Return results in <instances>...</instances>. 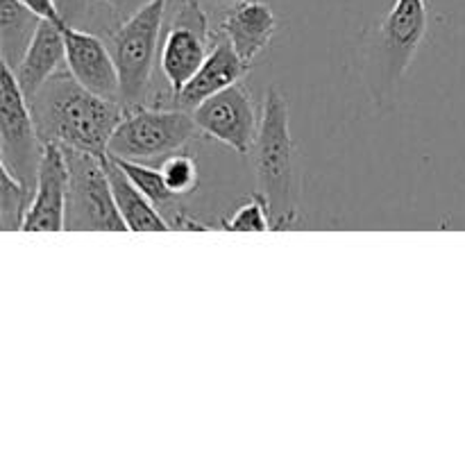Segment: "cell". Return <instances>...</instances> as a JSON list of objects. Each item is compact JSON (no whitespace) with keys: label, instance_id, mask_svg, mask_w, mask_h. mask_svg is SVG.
Returning <instances> with one entry per match:
<instances>
[{"label":"cell","instance_id":"obj_22","mask_svg":"<svg viewBox=\"0 0 465 465\" xmlns=\"http://www.w3.org/2000/svg\"><path fill=\"white\" fill-rule=\"evenodd\" d=\"M212 3H221V5H230V7H234V5L243 3V0H212Z\"/></svg>","mask_w":465,"mask_h":465},{"label":"cell","instance_id":"obj_16","mask_svg":"<svg viewBox=\"0 0 465 465\" xmlns=\"http://www.w3.org/2000/svg\"><path fill=\"white\" fill-rule=\"evenodd\" d=\"M41 16L32 12L23 0H0V45L3 64L16 66L30 45Z\"/></svg>","mask_w":465,"mask_h":465},{"label":"cell","instance_id":"obj_6","mask_svg":"<svg viewBox=\"0 0 465 465\" xmlns=\"http://www.w3.org/2000/svg\"><path fill=\"white\" fill-rule=\"evenodd\" d=\"M427 35L425 0H395L381 21L371 53L372 94L377 103H386L407 73L418 45Z\"/></svg>","mask_w":465,"mask_h":465},{"label":"cell","instance_id":"obj_2","mask_svg":"<svg viewBox=\"0 0 465 465\" xmlns=\"http://www.w3.org/2000/svg\"><path fill=\"white\" fill-rule=\"evenodd\" d=\"M252 171L259 195L266 200L272 230H289L298 221L295 193V145L289 125V104L277 89H268L252 150Z\"/></svg>","mask_w":465,"mask_h":465},{"label":"cell","instance_id":"obj_19","mask_svg":"<svg viewBox=\"0 0 465 465\" xmlns=\"http://www.w3.org/2000/svg\"><path fill=\"white\" fill-rule=\"evenodd\" d=\"M223 227L230 232H268L272 227V221L266 200L262 195L250 198L227 221H223Z\"/></svg>","mask_w":465,"mask_h":465},{"label":"cell","instance_id":"obj_21","mask_svg":"<svg viewBox=\"0 0 465 465\" xmlns=\"http://www.w3.org/2000/svg\"><path fill=\"white\" fill-rule=\"evenodd\" d=\"M27 7L35 14H39L41 18H50V21H66L62 16V9H59L57 0H23Z\"/></svg>","mask_w":465,"mask_h":465},{"label":"cell","instance_id":"obj_11","mask_svg":"<svg viewBox=\"0 0 465 465\" xmlns=\"http://www.w3.org/2000/svg\"><path fill=\"white\" fill-rule=\"evenodd\" d=\"M68 163L59 143H45L35 193L27 209L23 232H64L66 230Z\"/></svg>","mask_w":465,"mask_h":465},{"label":"cell","instance_id":"obj_7","mask_svg":"<svg viewBox=\"0 0 465 465\" xmlns=\"http://www.w3.org/2000/svg\"><path fill=\"white\" fill-rule=\"evenodd\" d=\"M45 141L36 127L30 100L23 94L16 75L3 64L0 82V166L35 191L44 159Z\"/></svg>","mask_w":465,"mask_h":465},{"label":"cell","instance_id":"obj_1","mask_svg":"<svg viewBox=\"0 0 465 465\" xmlns=\"http://www.w3.org/2000/svg\"><path fill=\"white\" fill-rule=\"evenodd\" d=\"M36 127L45 143L82 153L107 154L109 139L121 123L125 107L82 86L68 68L54 73L30 98Z\"/></svg>","mask_w":465,"mask_h":465},{"label":"cell","instance_id":"obj_17","mask_svg":"<svg viewBox=\"0 0 465 465\" xmlns=\"http://www.w3.org/2000/svg\"><path fill=\"white\" fill-rule=\"evenodd\" d=\"M0 175H3V186H0V227L5 232L23 230V223H25L35 191L27 184H23L21 180H16L7 168L0 166Z\"/></svg>","mask_w":465,"mask_h":465},{"label":"cell","instance_id":"obj_14","mask_svg":"<svg viewBox=\"0 0 465 465\" xmlns=\"http://www.w3.org/2000/svg\"><path fill=\"white\" fill-rule=\"evenodd\" d=\"M277 30V18L272 9L262 0H243L227 9L221 21V32L230 39L239 57L252 64L271 44Z\"/></svg>","mask_w":465,"mask_h":465},{"label":"cell","instance_id":"obj_15","mask_svg":"<svg viewBox=\"0 0 465 465\" xmlns=\"http://www.w3.org/2000/svg\"><path fill=\"white\" fill-rule=\"evenodd\" d=\"M107 173L109 182H112L114 200H116V207L121 212L123 221L127 223V230L130 232H168L173 230L168 225L166 218L162 216L157 207L148 200V195L134 184V182L127 177V173L123 171L116 163V159L107 154Z\"/></svg>","mask_w":465,"mask_h":465},{"label":"cell","instance_id":"obj_18","mask_svg":"<svg viewBox=\"0 0 465 465\" xmlns=\"http://www.w3.org/2000/svg\"><path fill=\"white\" fill-rule=\"evenodd\" d=\"M159 171H162L168 189L175 195H180V198L191 193V191L198 186V163H195V159L191 157L189 153H184V150H180V153L175 154H168L166 159H162Z\"/></svg>","mask_w":465,"mask_h":465},{"label":"cell","instance_id":"obj_9","mask_svg":"<svg viewBox=\"0 0 465 465\" xmlns=\"http://www.w3.org/2000/svg\"><path fill=\"white\" fill-rule=\"evenodd\" d=\"M191 114L200 127V134L225 143L239 154H250L262 116H257L252 95L241 82L213 94Z\"/></svg>","mask_w":465,"mask_h":465},{"label":"cell","instance_id":"obj_8","mask_svg":"<svg viewBox=\"0 0 465 465\" xmlns=\"http://www.w3.org/2000/svg\"><path fill=\"white\" fill-rule=\"evenodd\" d=\"M163 30L159 71L175 100L186 82L203 66L212 48L213 32L209 30V18L200 0H175Z\"/></svg>","mask_w":465,"mask_h":465},{"label":"cell","instance_id":"obj_12","mask_svg":"<svg viewBox=\"0 0 465 465\" xmlns=\"http://www.w3.org/2000/svg\"><path fill=\"white\" fill-rule=\"evenodd\" d=\"M248 68L250 66L239 57L230 39L221 30L213 32L212 48H209V54L204 57L203 66L186 82L184 89L175 95L173 103H175V107L193 112L200 103L212 98L213 94L243 80Z\"/></svg>","mask_w":465,"mask_h":465},{"label":"cell","instance_id":"obj_20","mask_svg":"<svg viewBox=\"0 0 465 465\" xmlns=\"http://www.w3.org/2000/svg\"><path fill=\"white\" fill-rule=\"evenodd\" d=\"M145 3H148V0H91L89 12H94V5H100V7L104 9V30L112 36L114 30H116L127 16H132V14ZM86 21H89V16H86Z\"/></svg>","mask_w":465,"mask_h":465},{"label":"cell","instance_id":"obj_5","mask_svg":"<svg viewBox=\"0 0 465 465\" xmlns=\"http://www.w3.org/2000/svg\"><path fill=\"white\" fill-rule=\"evenodd\" d=\"M68 163L66 230L71 232H125L127 223L114 200L107 173V154L64 148Z\"/></svg>","mask_w":465,"mask_h":465},{"label":"cell","instance_id":"obj_10","mask_svg":"<svg viewBox=\"0 0 465 465\" xmlns=\"http://www.w3.org/2000/svg\"><path fill=\"white\" fill-rule=\"evenodd\" d=\"M64 41H66V68L71 75L94 94L121 103V77L112 48L103 36L86 27L64 23Z\"/></svg>","mask_w":465,"mask_h":465},{"label":"cell","instance_id":"obj_13","mask_svg":"<svg viewBox=\"0 0 465 465\" xmlns=\"http://www.w3.org/2000/svg\"><path fill=\"white\" fill-rule=\"evenodd\" d=\"M64 23L41 18L30 45L23 53L21 62L16 66H9L21 84L27 100L62 68H66V41H64Z\"/></svg>","mask_w":465,"mask_h":465},{"label":"cell","instance_id":"obj_4","mask_svg":"<svg viewBox=\"0 0 465 465\" xmlns=\"http://www.w3.org/2000/svg\"><path fill=\"white\" fill-rule=\"evenodd\" d=\"M200 127L193 114L182 107L136 104L125 109L121 123L109 139L107 154L127 162L150 163L184 150Z\"/></svg>","mask_w":465,"mask_h":465},{"label":"cell","instance_id":"obj_3","mask_svg":"<svg viewBox=\"0 0 465 465\" xmlns=\"http://www.w3.org/2000/svg\"><path fill=\"white\" fill-rule=\"evenodd\" d=\"M168 0H148L127 16L109 36L114 62L121 77V104L125 109L145 104L159 66Z\"/></svg>","mask_w":465,"mask_h":465}]
</instances>
